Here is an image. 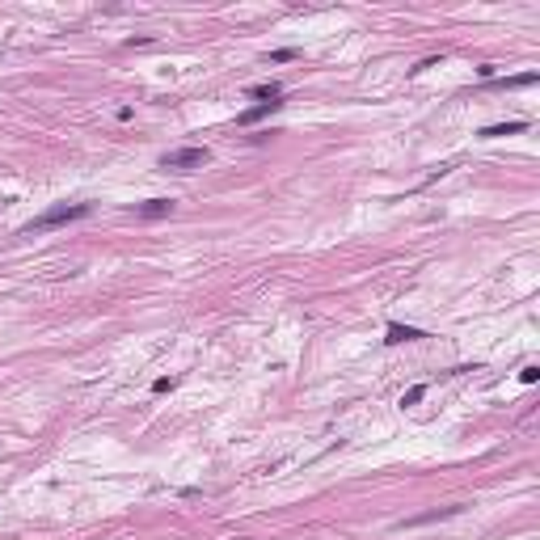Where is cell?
Wrapping results in <instances>:
<instances>
[{
  "label": "cell",
  "instance_id": "obj_1",
  "mask_svg": "<svg viewBox=\"0 0 540 540\" xmlns=\"http://www.w3.org/2000/svg\"><path fill=\"white\" fill-rule=\"evenodd\" d=\"M93 215V203H55V207H47L43 215H34V220L22 228L26 237H34V233H51V228H64V224H76V220H89Z\"/></svg>",
  "mask_w": 540,
  "mask_h": 540
},
{
  "label": "cell",
  "instance_id": "obj_5",
  "mask_svg": "<svg viewBox=\"0 0 540 540\" xmlns=\"http://www.w3.org/2000/svg\"><path fill=\"white\" fill-rule=\"evenodd\" d=\"M279 105H283V101H258V105H254V110H245V115H241L237 123H241V127H254V123H262L266 115H275V110H279Z\"/></svg>",
  "mask_w": 540,
  "mask_h": 540
},
{
  "label": "cell",
  "instance_id": "obj_3",
  "mask_svg": "<svg viewBox=\"0 0 540 540\" xmlns=\"http://www.w3.org/2000/svg\"><path fill=\"white\" fill-rule=\"evenodd\" d=\"M136 220H161V215L173 211V198H148V203H136Z\"/></svg>",
  "mask_w": 540,
  "mask_h": 540
},
{
  "label": "cell",
  "instance_id": "obj_2",
  "mask_svg": "<svg viewBox=\"0 0 540 540\" xmlns=\"http://www.w3.org/2000/svg\"><path fill=\"white\" fill-rule=\"evenodd\" d=\"M207 161H211V152H207V148H173V152H165V156H161V169L190 173V169H203Z\"/></svg>",
  "mask_w": 540,
  "mask_h": 540
},
{
  "label": "cell",
  "instance_id": "obj_4",
  "mask_svg": "<svg viewBox=\"0 0 540 540\" xmlns=\"http://www.w3.org/2000/svg\"><path fill=\"white\" fill-rule=\"evenodd\" d=\"M418 338H426L422 330H414V326H401V321H388V346H397V342H418Z\"/></svg>",
  "mask_w": 540,
  "mask_h": 540
},
{
  "label": "cell",
  "instance_id": "obj_9",
  "mask_svg": "<svg viewBox=\"0 0 540 540\" xmlns=\"http://www.w3.org/2000/svg\"><path fill=\"white\" fill-rule=\"evenodd\" d=\"M536 380H540V367H536V363H527V367L519 372V384H536Z\"/></svg>",
  "mask_w": 540,
  "mask_h": 540
},
{
  "label": "cell",
  "instance_id": "obj_8",
  "mask_svg": "<svg viewBox=\"0 0 540 540\" xmlns=\"http://www.w3.org/2000/svg\"><path fill=\"white\" fill-rule=\"evenodd\" d=\"M422 397H426V384H414V388H409V393L401 397V405H418Z\"/></svg>",
  "mask_w": 540,
  "mask_h": 540
},
{
  "label": "cell",
  "instance_id": "obj_7",
  "mask_svg": "<svg viewBox=\"0 0 540 540\" xmlns=\"http://www.w3.org/2000/svg\"><path fill=\"white\" fill-rule=\"evenodd\" d=\"M249 97H262V101H279V97H283V85H279V80L254 85V89H249Z\"/></svg>",
  "mask_w": 540,
  "mask_h": 540
},
{
  "label": "cell",
  "instance_id": "obj_10",
  "mask_svg": "<svg viewBox=\"0 0 540 540\" xmlns=\"http://www.w3.org/2000/svg\"><path fill=\"white\" fill-rule=\"evenodd\" d=\"M173 384H177V380H173V376H161V380H152V393H169V388H173Z\"/></svg>",
  "mask_w": 540,
  "mask_h": 540
},
{
  "label": "cell",
  "instance_id": "obj_6",
  "mask_svg": "<svg viewBox=\"0 0 540 540\" xmlns=\"http://www.w3.org/2000/svg\"><path fill=\"white\" fill-rule=\"evenodd\" d=\"M523 127H527L523 119H515V123H498V127H486V131H481V140H498V136H519Z\"/></svg>",
  "mask_w": 540,
  "mask_h": 540
},
{
  "label": "cell",
  "instance_id": "obj_11",
  "mask_svg": "<svg viewBox=\"0 0 540 540\" xmlns=\"http://www.w3.org/2000/svg\"><path fill=\"white\" fill-rule=\"evenodd\" d=\"M270 59H275V64H287V59H295V51H291V47H283V51H275Z\"/></svg>",
  "mask_w": 540,
  "mask_h": 540
}]
</instances>
